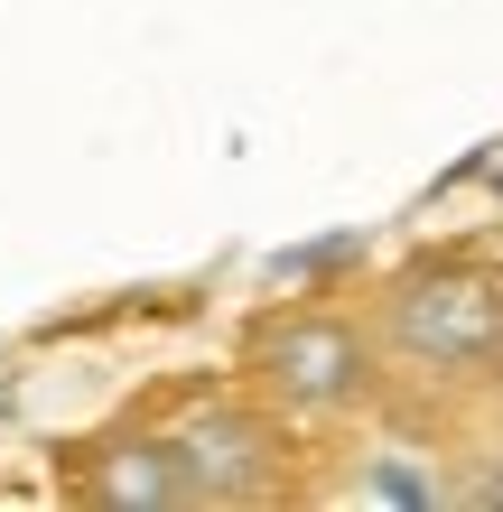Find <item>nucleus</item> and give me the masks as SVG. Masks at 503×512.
Segmentation results:
<instances>
[{
  "mask_svg": "<svg viewBox=\"0 0 503 512\" xmlns=\"http://www.w3.org/2000/svg\"><path fill=\"white\" fill-rule=\"evenodd\" d=\"M373 336L392 382L429 401H476L503 382V252L476 243H429L373 289Z\"/></svg>",
  "mask_w": 503,
  "mask_h": 512,
  "instance_id": "obj_1",
  "label": "nucleus"
},
{
  "mask_svg": "<svg viewBox=\"0 0 503 512\" xmlns=\"http://www.w3.org/2000/svg\"><path fill=\"white\" fill-rule=\"evenodd\" d=\"M233 373H243L289 429H354V419L392 391L373 317L345 308V298H280V308H261L243 326Z\"/></svg>",
  "mask_w": 503,
  "mask_h": 512,
  "instance_id": "obj_2",
  "label": "nucleus"
},
{
  "mask_svg": "<svg viewBox=\"0 0 503 512\" xmlns=\"http://www.w3.org/2000/svg\"><path fill=\"white\" fill-rule=\"evenodd\" d=\"M168 429H177V457H187L196 512H252V503L299 494V429H289L243 373L168 401Z\"/></svg>",
  "mask_w": 503,
  "mask_h": 512,
  "instance_id": "obj_3",
  "label": "nucleus"
},
{
  "mask_svg": "<svg viewBox=\"0 0 503 512\" xmlns=\"http://www.w3.org/2000/svg\"><path fill=\"white\" fill-rule=\"evenodd\" d=\"M66 494L94 503V512H196V485H187V457H177L168 410L84 438L66 457Z\"/></svg>",
  "mask_w": 503,
  "mask_h": 512,
  "instance_id": "obj_4",
  "label": "nucleus"
},
{
  "mask_svg": "<svg viewBox=\"0 0 503 512\" xmlns=\"http://www.w3.org/2000/svg\"><path fill=\"white\" fill-rule=\"evenodd\" d=\"M448 503H457V512H503V438L466 447V466L448 475Z\"/></svg>",
  "mask_w": 503,
  "mask_h": 512,
  "instance_id": "obj_5",
  "label": "nucleus"
}]
</instances>
